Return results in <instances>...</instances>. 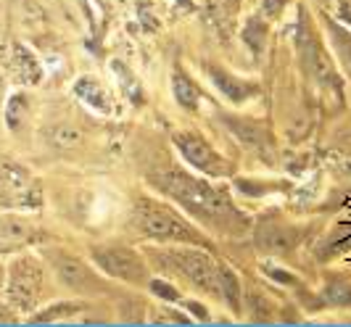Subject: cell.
Wrapping results in <instances>:
<instances>
[{
    "instance_id": "obj_1",
    "label": "cell",
    "mask_w": 351,
    "mask_h": 327,
    "mask_svg": "<svg viewBox=\"0 0 351 327\" xmlns=\"http://www.w3.org/2000/svg\"><path fill=\"white\" fill-rule=\"evenodd\" d=\"M156 188L167 193L172 201L180 206H185L195 219H201L209 227H217L222 232H238L243 217L238 214L235 204L228 198V193L219 188H211L209 182L198 180L193 174L182 172V169H169L154 177Z\"/></svg>"
},
{
    "instance_id": "obj_2",
    "label": "cell",
    "mask_w": 351,
    "mask_h": 327,
    "mask_svg": "<svg viewBox=\"0 0 351 327\" xmlns=\"http://www.w3.org/2000/svg\"><path fill=\"white\" fill-rule=\"evenodd\" d=\"M132 227L138 230V235L151 238V241L188 243V245H204V248H209L206 238L185 217H180L172 206H167L161 201H154V198H141L135 204Z\"/></svg>"
},
{
    "instance_id": "obj_3",
    "label": "cell",
    "mask_w": 351,
    "mask_h": 327,
    "mask_svg": "<svg viewBox=\"0 0 351 327\" xmlns=\"http://www.w3.org/2000/svg\"><path fill=\"white\" fill-rule=\"evenodd\" d=\"M154 261L161 269L185 280L188 285L198 288L201 293L222 298V293H219V264L204 248H198V245L182 248V243H169V248H158L154 254Z\"/></svg>"
},
{
    "instance_id": "obj_4",
    "label": "cell",
    "mask_w": 351,
    "mask_h": 327,
    "mask_svg": "<svg viewBox=\"0 0 351 327\" xmlns=\"http://www.w3.org/2000/svg\"><path fill=\"white\" fill-rule=\"evenodd\" d=\"M45 267L35 256H16L8 264L5 277V301L21 314H29L37 309V304L45 295Z\"/></svg>"
},
{
    "instance_id": "obj_5",
    "label": "cell",
    "mask_w": 351,
    "mask_h": 327,
    "mask_svg": "<svg viewBox=\"0 0 351 327\" xmlns=\"http://www.w3.org/2000/svg\"><path fill=\"white\" fill-rule=\"evenodd\" d=\"M296 45H299L301 64H304L306 74L312 77V82H315L322 93H333V95H338V93H341V74H338V69H335L330 53L325 51V45L319 43V35H317L312 19L304 16L299 21Z\"/></svg>"
},
{
    "instance_id": "obj_6",
    "label": "cell",
    "mask_w": 351,
    "mask_h": 327,
    "mask_svg": "<svg viewBox=\"0 0 351 327\" xmlns=\"http://www.w3.org/2000/svg\"><path fill=\"white\" fill-rule=\"evenodd\" d=\"M93 261L98 264V269L106 272L114 280H122L130 285H143L148 282V269L145 261L138 251L124 248V245H104V248H93Z\"/></svg>"
},
{
    "instance_id": "obj_7",
    "label": "cell",
    "mask_w": 351,
    "mask_h": 327,
    "mask_svg": "<svg viewBox=\"0 0 351 327\" xmlns=\"http://www.w3.org/2000/svg\"><path fill=\"white\" fill-rule=\"evenodd\" d=\"M48 264H51V272L56 275V280L69 288L71 293H101L104 291V282L98 272H93L85 261H80L77 256H71L66 251H58V248H51L48 254Z\"/></svg>"
},
{
    "instance_id": "obj_8",
    "label": "cell",
    "mask_w": 351,
    "mask_h": 327,
    "mask_svg": "<svg viewBox=\"0 0 351 327\" xmlns=\"http://www.w3.org/2000/svg\"><path fill=\"white\" fill-rule=\"evenodd\" d=\"M43 201L40 185L16 164H0V206L37 208Z\"/></svg>"
},
{
    "instance_id": "obj_9",
    "label": "cell",
    "mask_w": 351,
    "mask_h": 327,
    "mask_svg": "<svg viewBox=\"0 0 351 327\" xmlns=\"http://www.w3.org/2000/svg\"><path fill=\"white\" fill-rule=\"evenodd\" d=\"M175 145H177V151L182 154V158H185L193 169H198V172L211 174V177H225V174L230 172V164L214 151V145H211L201 132H193V130L177 132Z\"/></svg>"
},
{
    "instance_id": "obj_10",
    "label": "cell",
    "mask_w": 351,
    "mask_h": 327,
    "mask_svg": "<svg viewBox=\"0 0 351 327\" xmlns=\"http://www.w3.org/2000/svg\"><path fill=\"white\" fill-rule=\"evenodd\" d=\"M45 241V230L24 217H3L0 219V254H16L35 243Z\"/></svg>"
},
{
    "instance_id": "obj_11",
    "label": "cell",
    "mask_w": 351,
    "mask_h": 327,
    "mask_svg": "<svg viewBox=\"0 0 351 327\" xmlns=\"http://www.w3.org/2000/svg\"><path fill=\"white\" fill-rule=\"evenodd\" d=\"M259 245H262L264 254H291L293 251V245H296V235L291 232V227H278V224H264L262 230H259Z\"/></svg>"
},
{
    "instance_id": "obj_12",
    "label": "cell",
    "mask_w": 351,
    "mask_h": 327,
    "mask_svg": "<svg viewBox=\"0 0 351 327\" xmlns=\"http://www.w3.org/2000/svg\"><path fill=\"white\" fill-rule=\"evenodd\" d=\"M45 138L51 143V148H58V151H66V148H77L82 143V130L77 124H69V121H56L51 130L45 132Z\"/></svg>"
},
{
    "instance_id": "obj_13",
    "label": "cell",
    "mask_w": 351,
    "mask_h": 327,
    "mask_svg": "<svg viewBox=\"0 0 351 327\" xmlns=\"http://www.w3.org/2000/svg\"><path fill=\"white\" fill-rule=\"evenodd\" d=\"M11 74L16 77L19 82H27L32 85L37 77H40V66L32 58V53L24 51V48H14V58H11Z\"/></svg>"
},
{
    "instance_id": "obj_14",
    "label": "cell",
    "mask_w": 351,
    "mask_h": 327,
    "mask_svg": "<svg viewBox=\"0 0 351 327\" xmlns=\"http://www.w3.org/2000/svg\"><path fill=\"white\" fill-rule=\"evenodd\" d=\"M74 93L82 98V101H88L90 106H95L98 111H108L111 108V95L106 93L104 87H101V82H95V80H80L77 82V87H74Z\"/></svg>"
},
{
    "instance_id": "obj_15",
    "label": "cell",
    "mask_w": 351,
    "mask_h": 327,
    "mask_svg": "<svg viewBox=\"0 0 351 327\" xmlns=\"http://www.w3.org/2000/svg\"><path fill=\"white\" fill-rule=\"evenodd\" d=\"M172 93H175V101L182 108H195V104H198V87L191 82L188 74H182L180 69L172 77Z\"/></svg>"
},
{
    "instance_id": "obj_16",
    "label": "cell",
    "mask_w": 351,
    "mask_h": 327,
    "mask_svg": "<svg viewBox=\"0 0 351 327\" xmlns=\"http://www.w3.org/2000/svg\"><path fill=\"white\" fill-rule=\"evenodd\" d=\"M325 24H328V35H330V40H333L338 56L343 58V64L351 69V32L343 27V24H338L335 19H328Z\"/></svg>"
},
{
    "instance_id": "obj_17",
    "label": "cell",
    "mask_w": 351,
    "mask_h": 327,
    "mask_svg": "<svg viewBox=\"0 0 351 327\" xmlns=\"http://www.w3.org/2000/svg\"><path fill=\"white\" fill-rule=\"evenodd\" d=\"M219 293L222 298L230 304V309H238L241 306V282L232 269H228L225 264H219Z\"/></svg>"
},
{
    "instance_id": "obj_18",
    "label": "cell",
    "mask_w": 351,
    "mask_h": 327,
    "mask_svg": "<svg viewBox=\"0 0 351 327\" xmlns=\"http://www.w3.org/2000/svg\"><path fill=\"white\" fill-rule=\"evenodd\" d=\"M27 111H29V98L24 93H16L5 104V124H8V130H19L27 119Z\"/></svg>"
},
{
    "instance_id": "obj_19",
    "label": "cell",
    "mask_w": 351,
    "mask_h": 327,
    "mask_svg": "<svg viewBox=\"0 0 351 327\" xmlns=\"http://www.w3.org/2000/svg\"><path fill=\"white\" fill-rule=\"evenodd\" d=\"M151 285V291L161 295V298H167V301H180V293H177L175 285H169V282H164V280H151L148 282Z\"/></svg>"
},
{
    "instance_id": "obj_20",
    "label": "cell",
    "mask_w": 351,
    "mask_h": 327,
    "mask_svg": "<svg viewBox=\"0 0 351 327\" xmlns=\"http://www.w3.org/2000/svg\"><path fill=\"white\" fill-rule=\"evenodd\" d=\"M330 5H333L335 14H338L335 21H341L343 27H351V0H330Z\"/></svg>"
},
{
    "instance_id": "obj_21",
    "label": "cell",
    "mask_w": 351,
    "mask_h": 327,
    "mask_svg": "<svg viewBox=\"0 0 351 327\" xmlns=\"http://www.w3.org/2000/svg\"><path fill=\"white\" fill-rule=\"evenodd\" d=\"M343 169L351 174V158H346V161H343Z\"/></svg>"
},
{
    "instance_id": "obj_22",
    "label": "cell",
    "mask_w": 351,
    "mask_h": 327,
    "mask_svg": "<svg viewBox=\"0 0 351 327\" xmlns=\"http://www.w3.org/2000/svg\"><path fill=\"white\" fill-rule=\"evenodd\" d=\"M0 101H3V82H0Z\"/></svg>"
}]
</instances>
